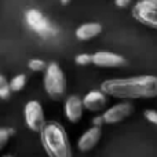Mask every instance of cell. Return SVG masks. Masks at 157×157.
<instances>
[{
    "instance_id": "277c9868",
    "label": "cell",
    "mask_w": 157,
    "mask_h": 157,
    "mask_svg": "<svg viewBox=\"0 0 157 157\" xmlns=\"http://www.w3.org/2000/svg\"><path fill=\"white\" fill-rule=\"evenodd\" d=\"M25 22L28 28L41 39L54 37L58 33V29L51 24V21L37 8H29L25 13Z\"/></svg>"
},
{
    "instance_id": "8992f818",
    "label": "cell",
    "mask_w": 157,
    "mask_h": 157,
    "mask_svg": "<svg viewBox=\"0 0 157 157\" xmlns=\"http://www.w3.org/2000/svg\"><path fill=\"white\" fill-rule=\"evenodd\" d=\"M24 119L25 124L33 132H40L41 128L46 124V116H44V109L41 103L36 99H32L26 102L24 108Z\"/></svg>"
},
{
    "instance_id": "ac0fdd59",
    "label": "cell",
    "mask_w": 157,
    "mask_h": 157,
    "mask_svg": "<svg viewBox=\"0 0 157 157\" xmlns=\"http://www.w3.org/2000/svg\"><path fill=\"white\" fill-rule=\"evenodd\" d=\"M144 117L149 123L157 125V110H155V109H146V110L144 112Z\"/></svg>"
},
{
    "instance_id": "ffe728a7",
    "label": "cell",
    "mask_w": 157,
    "mask_h": 157,
    "mask_svg": "<svg viewBox=\"0 0 157 157\" xmlns=\"http://www.w3.org/2000/svg\"><path fill=\"white\" fill-rule=\"evenodd\" d=\"M132 2L134 0H114V4L119 8H127V7H130Z\"/></svg>"
},
{
    "instance_id": "44dd1931",
    "label": "cell",
    "mask_w": 157,
    "mask_h": 157,
    "mask_svg": "<svg viewBox=\"0 0 157 157\" xmlns=\"http://www.w3.org/2000/svg\"><path fill=\"white\" fill-rule=\"evenodd\" d=\"M71 2H72V0H61V3H62L63 6H65V4H68V3H71Z\"/></svg>"
},
{
    "instance_id": "3957f363",
    "label": "cell",
    "mask_w": 157,
    "mask_h": 157,
    "mask_svg": "<svg viewBox=\"0 0 157 157\" xmlns=\"http://www.w3.org/2000/svg\"><path fill=\"white\" fill-rule=\"evenodd\" d=\"M43 86L47 95L54 101H59L66 94V76L57 62L47 63L44 69Z\"/></svg>"
},
{
    "instance_id": "52a82bcc",
    "label": "cell",
    "mask_w": 157,
    "mask_h": 157,
    "mask_svg": "<svg viewBox=\"0 0 157 157\" xmlns=\"http://www.w3.org/2000/svg\"><path fill=\"white\" fill-rule=\"evenodd\" d=\"M134 113V105L131 102H120L108 108L102 113L105 124H117L128 119Z\"/></svg>"
},
{
    "instance_id": "ba28073f",
    "label": "cell",
    "mask_w": 157,
    "mask_h": 157,
    "mask_svg": "<svg viewBox=\"0 0 157 157\" xmlns=\"http://www.w3.org/2000/svg\"><path fill=\"white\" fill-rule=\"evenodd\" d=\"M92 63L99 68H121L127 65V59L116 52L97 51L92 54Z\"/></svg>"
},
{
    "instance_id": "6da1fadb",
    "label": "cell",
    "mask_w": 157,
    "mask_h": 157,
    "mask_svg": "<svg viewBox=\"0 0 157 157\" xmlns=\"http://www.w3.org/2000/svg\"><path fill=\"white\" fill-rule=\"evenodd\" d=\"M108 97L119 99H150L157 98V76L141 75L132 77L109 78L101 84Z\"/></svg>"
},
{
    "instance_id": "7a4b0ae2",
    "label": "cell",
    "mask_w": 157,
    "mask_h": 157,
    "mask_svg": "<svg viewBox=\"0 0 157 157\" xmlns=\"http://www.w3.org/2000/svg\"><path fill=\"white\" fill-rule=\"evenodd\" d=\"M40 139L44 150L51 157H71L72 146L66 130L58 121H46L40 131Z\"/></svg>"
},
{
    "instance_id": "7402d4cb",
    "label": "cell",
    "mask_w": 157,
    "mask_h": 157,
    "mask_svg": "<svg viewBox=\"0 0 157 157\" xmlns=\"http://www.w3.org/2000/svg\"><path fill=\"white\" fill-rule=\"evenodd\" d=\"M155 2H157V0H155Z\"/></svg>"
},
{
    "instance_id": "4fadbf2b",
    "label": "cell",
    "mask_w": 157,
    "mask_h": 157,
    "mask_svg": "<svg viewBox=\"0 0 157 157\" xmlns=\"http://www.w3.org/2000/svg\"><path fill=\"white\" fill-rule=\"evenodd\" d=\"M26 81H28L26 75H24V73L15 75V76H14L10 80L11 92H19V91H22V90L25 88V86H26Z\"/></svg>"
},
{
    "instance_id": "30bf717a",
    "label": "cell",
    "mask_w": 157,
    "mask_h": 157,
    "mask_svg": "<svg viewBox=\"0 0 157 157\" xmlns=\"http://www.w3.org/2000/svg\"><path fill=\"white\" fill-rule=\"evenodd\" d=\"M83 99L78 95H69L63 103V114L71 123H78L84 114Z\"/></svg>"
},
{
    "instance_id": "7c38bea8",
    "label": "cell",
    "mask_w": 157,
    "mask_h": 157,
    "mask_svg": "<svg viewBox=\"0 0 157 157\" xmlns=\"http://www.w3.org/2000/svg\"><path fill=\"white\" fill-rule=\"evenodd\" d=\"M102 33V25L99 22H84L76 29L75 36L80 41H88Z\"/></svg>"
},
{
    "instance_id": "9a60e30c",
    "label": "cell",
    "mask_w": 157,
    "mask_h": 157,
    "mask_svg": "<svg viewBox=\"0 0 157 157\" xmlns=\"http://www.w3.org/2000/svg\"><path fill=\"white\" fill-rule=\"evenodd\" d=\"M11 95V88H10V81L7 80V77L0 75V99L6 101L8 99Z\"/></svg>"
},
{
    "instance_id": "5b68a950",
    "label": "cell",
    "mask_w": 157,
    "mask_h": 157,
    "mask_svg": "<svg viewBox=\"0 0 157 157\" xmlns=\"http://www.w3.org/2000/svg\"><path fill=\"white\" fill-rule=\"evenodd\" d=\"M134 19L141 22L146 28L157 30V2L155 0H139L132 7Z\"/></svg>"
},
{
    "instance_id": "9c48e42d",
    "label": "cell",
    "mask_w": 157,
    "mask_h": 157,
    "mask_svg": "<svg viewBox=\"0 0 157 157\" xmlns=\"http://www.w3.org/2000/svg\"><path fill=\"white\" fill-rule=\"evenodd\" d=\"M81 99H83L84 109L92 113L102 112L108 105V94H105L101 88L88 91Z\"/></svg>"
},
{
    "instance_id": "5bb4252c",
    "label": "cell",
    "mask_w": 157,
    "mask_h": 157,
    "mask_svg": "<svg viewBox=\"0 0 157 157\" xmlns=\"http://www.w3.org/2000/svg\"><path fill=\"white\" fill-rule=\"evenodd\" d=\"M15 134V130L11 127H2L0 128V152L7 146L8 141L11 139V136Z\"/></svg>"
},
{
    "instance_id": "8fae6325",
    "label": "cell",
    "mask_w": 157,
    "mask_h": 157,
    "mask_svg": "<svg viewBox=\"0 0 157 157\" xmlns=\"http://www.w3.org/2000/svg\"><path fill=\"white\" fill-rule=\"evenodd\" d=\"M102 136V127H97L92 125L88 130H86L77 139V149L83 153H87L92 150L98 145Z\"/></svg>"
},
{
    "instance_id": "e0dca14e",
    "label": "cell",
    "mask_w": 157,
    "mask_h": 157,
    "mask_svg": "<svg viewBox=\"0 0 157 157\" xmlns=\"http://www.w3.org/2000/svg\"><path fill=\"white\" fill-rule=\"evenodd\" d=\"M75 62L78 66H87L92 63V54H87V52H81L75 57Z\"/></svg>"
},
{
    "instance_id": "2e32d148",
    "label": "cell",
    "mask_w": 157,
    "mask_h": 157,
    "mask_svg": "<svg viewBox=\"0 0 157 157\" xmlns=\"http://www.w3.org/2000/svg\"><path fill=\"white\" fill-rule=\"evenodd\" d=\"M46 66H47V63L43 59H40V58H32L28 62V68L32 72H44Z\"/></svg>"
},
{
    "instance_id": "d6986e66",
    "label": "cell",
    "mask_w": 157,
    "mask_h": 157,
    "mask_svg": "<svg viewBox=\"0 0 157 157\" xmlns=\"http://www.w3.org/2000/svg\"><path fill=\"white\" fill-rule=\"evenodd\" d=\"M91 124L92 125H97V127H102L105 124V120H103V116L102 114H97V116L92 117L91 120Z\"/></svg>"
}]
</instances>
